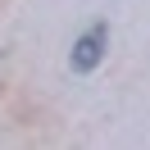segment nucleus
<instances>
[{
    "mask_svg": "<svg viewBox=\"0 0 150 150\" xmlns=\"http://www.w3.org/2000/svg\"><path fill=\"white\" fill-rule=\"evenodd\" d=\"M105 46H109V28H105V23L86 28L82 37L73 41V73H91V68L105 59Z\"/></svg>",
    "mask_w": 150,
    "mask_h": 150,
    "instance_id": "obj_1",
    "label": "nucleus"
}]
</instances>
